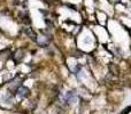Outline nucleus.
Returning a JSON list of instances; mask_svg holds the SVG:
<instances>
[{"mask_svg": "<svg viewBox=\"0 0 131 114\" xmlns=\"http://www.w3.org/2000/svg\"><path fill=\"white\" fill-rule=\"evenodd\" d=\"M24 33L27 34L28 37H29L31 40H34V41H37V37H36V33H35L34 31H32L30 27H24Z\"/></svg>", "mask_w": 131, "mask_h": 114, "instance_id": "nucleus-3", "label": "nucleus"}, {"mask_svg": "<svg viewBox=\"0 0 131 114\" xmlns=\"http://www.w3.org/2000/svg\"><path fill=\"white\" fill-rule=\"evenodd\" d=\"M16 94H17L20 97H27L28 95H29V89L25 87H20V88H17V90H16Z\"/></svg>", "mask_w": 131, "mask_h": 114, "instance_id": "nucleus-2", "label": "nucleus"}, {"mask_svg": "<svg viewBox=\"0 0 131 114\" xmlns=\"http://www.w3.org/2000/svg\"><path fill=\"white\" fill-rule=\"evenodd\" d=\"M75 102H76V94L70 90V91L67 92V95H66V97H64V103L67 104V105H71Z\"/></svg>", "mask_w": 131, "mask_h": 114, "instance_id": "nucleus-1", "label": "nucleus"}]
</instances>
